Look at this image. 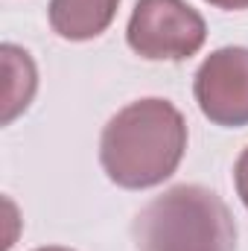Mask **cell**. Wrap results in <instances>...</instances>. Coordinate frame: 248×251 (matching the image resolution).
<instances>
[{"label": "cell", "mask_w": 248, "mask_h": 251, "mask_svg": "<svg viewBox=\"0 0 248 251\" xmlns=\"http://www.w3.org/2000/svg\"><path fill=\"white\" fill-rule=\"evenodd\" d=\"M187 152L184 114L161 97L120 108L102 128L99 164L123 190H149L175 176Z\"/></svg>", "instance_id": "1"}, {"label": "cell", "mask_w": 248, "mask_h": 251, "mask_svg": "<svg viewBox=\"0 0 248 251\" xmlns=\"http://www.w3.org/2000/svg\"><path fill=\"white\" fill-rule=\"evenodd\" d=\"M234 184H237L240 201L246 204V210H248V146L240 152V158H237V164H234Z\"/></svg>", "instance_id": "7"}, {"label": "cell", "mask_w": 248, "mask_h": 251, "mask_svg": "<svg viewBox=\"0 0 248 251\" xmlns=\"http://www.w3.org/2000/svg\"><path fill=\"white\" fill-rule=\"evenodd\" d=\"M125 41L146 62H184L204 47L207 24L187 0H137Z\"/></svg>", "instance_id": "3"}, {"label": "cell", "mask_w": 248, "mask_h": 251, "mask_svg": "<svg viewBox=\"0 0 248 251\" xmlns=\"http://www.w3.org/2000/svg\"><path fill=\"white\" fill-rule=\"evenodd\" d=\"M3 70H6V88H3V123L9 126L18 114H24L38 91V70L32 56L18 44H3Z\"/></svg>", "instance_id": "6"}, {"label": "cell", "mask_w": 248, "mask_h": 251, "mask_svg": "<svg viewBox=\"0 0 248 251\" xmlns=\"http://www.w3.org/2000/svg\"><path fill=\"white\" fill-rule=\"evenodd\" d=\"M117 9L120 0H50L47 18L64 41H91L111 26Z\"/></svg>", "instance_id": "5"}, {"label": "cell", "mask_w": 248, "mask_h": 251, "mask_svg": "<svg viewBox=\"0 0 248 251\" xmlns=\"http://www.w3.org/2000/svg\"><path fill=\"white\" fill-rule=\"evenodd\" d=\"M216 9H225V12H240V9H248V0H204Z\"/></svg>", "instance_id": "8"}, {"label": "cell", "mask_w": 248, "mask_h": 251, "mask_svg": "<svg viewBox=\"0 0 248 251\" xmlns=\"http://www.w3.org/2000/svg\"><path fill=\"white\" fill-rule=\"evenodd\" d=\"M131 237L137 251H237V222L219 193L178 184L134 216Z\"/></svg>", "instance_id": "2"}, {"label": "cell", "mask_w": 248, "mask_h": 251, "mask_svg": "<svg viewBox=\"0 0 248 251\" xmlns=\"http://www.w3.org/2000/svg\"><path fill=\"white\" fill-rule=\"evenodd\" d=\"M198 111L213 126H248V47H219L193 76Z\"/></svg>", "instance_id": "4"}, {"label": "cell", "mask_w": 248, "mask_h": 251, "mask_svg": "<svg viewBox=\"0 0 248 251\" xmlns=\"http://www.w3.org/2000/svg\"><path fill=\"white\" fill-rule=\"evenodd\" d=\"M35 251H73V249H64V246H41V249Z\"/></svg>", "instance_id": "9"}]
</instances>
